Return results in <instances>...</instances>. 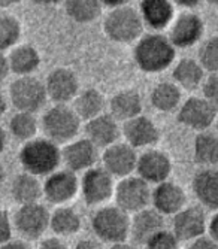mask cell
I'll use <instances>...</instances> for the list:
<instances>
[{
	"mask_svg": "<svg viewBox=\"0 0 218 249\" xmlns=\"http://www.w3.org/2000/svg\"><path fill=\"white\" fill-rule=\"evenodd\" d=\"M177 48L173 47L167 35L162 32H151L142 35L133 47V60L138 69L144 73L154 75L164 72L173 64Z\"/></svg>",
	"mask_w": 218,
	"mask_h": 249,
	"instance_id": "1",
	"label": "cell"
},
{
	"mask_svg": "<svg viewBox=\"0 0 218 249\" xmlns=\"http://www.w3.org/2000/svg\"><path fill=\"white\" fill-rule=\"evenodd\" d=\"M18 161L24 172L35 176H48L61 166V148L48 138H36L24 142L18 152Z\"/></svg>",
	"mask_w": 218,
	"mask_h": 249,
	"instance_id": "2",
	"label": "cell"
},
{
	"mask_svg": "<svg viewBox=\"0 0 218 249\" xmlns=\"http://www.w3.org/2000/svg\"><path fill=\"white\" fill-rule=\"evenodd\" d=\"M82 128V121L72 105L54 103L40 118V130L43 136L58 145H66L76 139Z\"/></svg>",
	"mask_w": 218,
	"mask_h": 249,
	"instance_id": "3",
	"label": "cell"
},
{
	"mask_svg": "<svg viewBox=\"0 0 218 249\" xmlns=\"http://www.w3.org/2000/svg\"><path fill=\"white\" fill-rule=\"evenodd\" d=\"M144 29L145 24L139 11L130 5L109 9L102 24L105 36L121 45L135 43L144 35Z\"/></svg>",
	"mask_w": 218,
	"mask_h": 249,
	"instance_id": "4",
	"label": "cell"
},
{
	"mask_svg": "<svg viewBox=\"0 0 218 249\" xmlns=\"http://www.w3.org/2000/svg\"><path fill=\"white\" fill-rule=\"evenodd\" d=\"M130 215L114 206H102L91 216V230L94 236L105 243H118L130 237Z\"/></svg>",
	"mask_w": 218,
	"mask_h": 249,
	"instance_id": "5",
	"label": "cell"
},
{
	"mask_svg": "<svg viewBox=\"0 0 218 249\" xmlns=\"http://www.w3.org/2000/svg\"><path fill=\"white\" fill-rule=\"evenodd\" d=\"M8 99L15 110L36 114L48 100L45 82H42L35 75L17 76L9 85Z\"/></svg>",
	"mask_w": 218,
	"mask_h": 249,
	"instance_id": "6",
	"label": "cell"
},
{
	"mask_svg": "<svg viewBox=\"0 0 218 249\" xmlns=\"http://www.w3.org/2000/svg\"><path fill=\"white\" fill-rule=\"evenodd\" d=\"M115 178L102 166H94L82 173L79 193L87 206H102L114 197Z\"/></svg>",
	"mask_w": 218,
	"mask_h": 249,
	"instance_id": "7",
	"label": "cell"
},
{
	"mask_svg": "<svg viewBox=\"0 0 218 249\" xmlns=\"http://www.w3.org/2000/svg\"><path fill=\"white\" fill-rule=\"evenodd\" d=\"M151 185L138 175L121 178L115 185L114 193L115 205L128 215H133L148 208L151 205Z\"/></svg>",
	"mask_w": 218,
	"mask_h": 249,
	"instance_id": "8",
	"label": "cell"
},
{
	"mask_svg": "<svg viewBox=\"0 0 218 249\" xmlns=\"http://www.w3.org/2000/svg\"><path fill=\"white\" fill-rule=\"evenodd\" d=\"M217 115L218 106L203 96H191L185 99L177 110L178 123L198 133L209 130L215 124Z\"/></svg>",
	"mask_w": 218,
	"mask_h": 249,
	"instance_id": "9",
	"label": "cell"
},
{
	"mask_svg": "<svg viewBox=\"0 0 218 249\" xmlns=\"http://www.w3.org/2000/svg\"><path fill=\"white\" fill-rule=\"evenodd\" d=\"M51 213L40 203L21 205L14 213L12 222L18 234L26 240H37L50 229Z\"/></svg>",
	"mask_w": 218,
	"mask_h": 249,
	"instance_id": "10",
	"label": "cell"
},
{
	"mask_svg": "<svg viewBox=\"0 0 218 249\" xmlns=\"http://www.w3.org/2000/svg\"><path fill=\"white\" fill-rule=\"evenodd\" d=\"M43 198L54 206H64L79 193L78 173L63 167L57 169L43 180Z\"/></svg>",
	"mask_w": 218,
	"mask_h": 249,
	"instance_id": "11",
	"label": "cell"
},
{
	"mask_svg": "<svg viewBox=\"0 0 218 249\" xmlns=\"http://www.w3.org/2000/svg\"><path fill=\"white\" fill-rule=\"evenodd\" d=\"M138 149L124 142H115L102 149V167L106 169L115 179H121L133 175L138 164Z\"/></svg>",
	"mask_w": 218,
	"mask_h": 249,
	"instance_id": "12",
	"label": "cell"
},
{
	"mask_svg": "<svg viewBox=\"0 0 218 249\" xmlns=\"http://www.w3.org/2000/svg\"><path fill=\"white\" fill-rule=\"evenodd\" d=\"M205 33V22L196 12L185 11L173 18L169 26V39L177 50L194 47Z\"/></svg>",
	"mask_w": 218,
	"mask_h": 249,
	"instance_id": "13",
	"label": "cell"
},
{
	"mask_svg": "<svg viewBox=\"0 0 218 249\" xmlns=\"http://www.w3.org/2000/svg\"><path fill=\"white\" fill-rule=\"evenodd\" d=\"M45 88L48 100L63 105H69L71 102H73V99L81 91L78 75L69 67L63 66L55 67L48 73L45 79Z\"/></svg>",
	"mask_w": 218,
	"mask_h": 249,
	"instance_id": "14",
	"label": "cell"
},
{
	"mask_svg": "<svg viewBox=\"0 0 218 249\" xmlns=\"http://www.w3.org/2000/svg\"><path fill=\"white\" fill-rule=\"evenodd\" d=\"M99 160V148L84 136L81 139H73L61 148V164L75 172L84 173L94 167Z\"/></svg>",
	"mask_w": 218,
	"mask_h": 249,
	"instance_id": "15",
	"label": "cell"
},
{
	"mask_svg": "<svg viewBox=\"0 0 218 249\" xmlns=\"http://www.w3.org/2000/svg\"><path fill=\"white\" fill-rule=\"evenodd\" d=\"M172 169L170 157L162 149L148 148L138 157L136 173L149 185H157L167 180L172 175Z\"/></svg>",
	"mask_w": 218,
	"mask_h": 249,
	"instance_id": "16",
	"label": "cell"
},
{
	"mask_svg": "<svg viewBox=\"0 0 218 249\" xmlns=\"http://www.w3.org/2000/svg\"><path fill=\"white\" fill-rule=\"evenodd\" d=\"M208 218L205 208L199 206H185L177 215H173L172 231L180 242H191L205 236L208 231Z\"/></svg>",
	"mask_w": 218,
	"mask_h": 249,
	"instance_id": "17",
	"label": "cell"
},
{
	"mask_svg": "<svg viewBox=\"0 0 218 249\" xmlns=\"http://www.w3.org/2000/svg\"><path fill=\"white\" fill-rule=\"evenodd\" d=\"M121 133L124 141L136 149L152 148L160 141L159 125L146 115H138L123 123Z\"/></svg>",
	"mask_w": 218,
	"mask_h": 249,
	"instance_id": "18",
	"label": "cell"
},
{
	"mask_svg": "<svg viewBox=\"0 0 218 249\" xmlns=\"http://www.w3.org/2000/svg\"><path fill=\"white\" fill-rule=\"evenodd\" d=\"M151 205L162 215L173 216L187 206V194L181 185L167 179L152 190Z\"/></svg>",
	"mask_w": 218,
	"mask_h": 249,
	"instance_id": "19",
	"label": "cell"
},
{
	"mask_svg": "<svg viewBox=\"0 0 218 249\" xmlns=\"http://www.w3.org/2000/svg\"><path fill=\"white\" fill-rule=\"evenodd\" d=\"M85 138L91 141L99 149H105L120 141L123 136L120 121H117L109 112L84 123Z\"/></svg>",
	"mask_w": 218,
	"mask_h": 249,
	"instance_id": "20",
	"label": "cell"
},
{
	"mask_svg": "<svg viewBox=\"0 0 218 249\" xmlns=\"http://www.w3.org/2000/svg\"><path fill=\"white\" fill-rule=\"evenodd\" d=\"M138 11L145 27L151 32H162L167 29L175 18L173 0H141Z\"/></svg>",
	"mask_w": 218,
	"mask_h": 249,
	"instance_id": "21",
	"label": "cell"
},
{
	"mask_svg": "<svg viewBox=\"0 0 218 249\" xmlns=\"http://www.w3.org/2000/svg\"><path fill=\"white\" fill-rule=\"evenodd\" d=\"M191 190L200 206L208 211H218V167H202L194 175Z\"/></svg>",
	"mask_w": 218,
	"mask_h": 249,
	"instance_id": "22",
	"label": "cell"
},
{
	"mask_svg": "<svg viewBox=\"0 0 218 249\" xmlns=\"http://www.w3.org/2000/svg\"><path fill=\"white\" fill-rule=\"evenodd\" d=\"M162 230H164V215L149 206L133 213L130 221V237L138 245H145Z\"/></svg>",
	"mask_w": 218,
	"mask_h": 249,
	"instance_id": "23",
	"label": "cell"
},
{
	"mask_svg": "<svg viewBox=\"0 0 218 249\" xmlns=\"http://www.w3.org/2000/svg\"><path fill=\"white\" fill-rule=\"evenodd\" d=\"M109 114L117 121L126 123L138 115L144 110V100L139 91L133 88H124L117 91L111 99L108 100Z\"/></svg>",
	"mask_w": 218,
	"mask_h": 249,
	"instance_id": "24",
	"label": "cell"
},
{
	"mask_svg": "<svg viewBox=\"0 0 218 249\" xmlns=\"http://www.w3.org/2000/svg\"><path fill=\"white\" fill-rule=\"evenodd\" d=\"M9 69L15 76L33 75L40 66V53L30 43H18L17 47L9 50L8 54Z\"/></svg>",
	"mask_w": 218,
	"mask_h": 249,
	"instance_id": "25",
	"label": "cell"
},
{
	"mask_svg": "<svg viewBox=\"0 0 218 249\" xmlns=\"http://www.w3.org/2000/svg\"><path fill=\"white\" fill-rule=\"evenodd\" d=\"M72 107L75 109L81 121L87 123L105 114L108 107V100L100 89L90 87V88L81 89L72 102Z\"/></svg>",
	"mask_w": 218,
	"mask_h": 249,
	"instance_id": "26",
	"label": "cell"
},
{
	"mask_svg": "<svg viewBox=\"0 0 218 249\" xmlns=\"http://www.w3.org/2000/svg\"><path fill=\"white\" fill-rule=\"evenodd\" d=\"M11 197L19 206L37 203L43 197V185L37 176L21 172L14 176L11 182Z\"/></svg>",
	"mask_w": 218,
	"mask_h": 249,
	"instance_id": "27",
	"label": "cell"
},
{
	"mask_svg": "<svg viewBox=\"0 0 218 249\" xmlns=\"http://www.w3.org/2000/svg\"><path fill=\"white\" fill-rule=\"evenodd\" d=\"M205 69L199 60L194 58H181L175 63L172 69V79L181 89L185 91H194L199 87H202L205 81Z\"/></svg>",
	"mask_w": 218,
	"mask_h": 249,
	"instance_id": "28",
	"label": "cell"
},
{
	"mask_svg": "<svg viewBox=\"0 0 218 249\" xmlns=\"http://www.w3.org/2000/svg\"><path fill=\"white\" fill-rule=\"evenodd\" d=\"M149 103L162 114H170L182 103V89L175 82H160L149 93Z\"/></svg>",
	"mask_w": 218,
	"mask_h": 249,
	"instance_id": "29",
	"label": "cell"
},
{
	"mask_svg": "<svg viewBox=\"0 0 218 249\" xmlns=\"http://www.w3.org/2000/svg\"><path fill=\"white\" fill-rule=\"evenodd\" d=\"M194 163L200 167H214L218 164V133L205 130L196 134L193 142Z\"/></svg>",
	"mask_w": 218,
	"mask_h": 249,
	"instance_id": "30",
	"label": "cell"
},
{
	"mask_svg": "<svg viewBox=\"0 0 218 249\" xmlns=\"http://www.w3.org/2000/svg\"><path fill=\"white\" fill-rule=\"evenodd\" d=\"M82 227V219L76 209L64 205L57 206V209L51 213L50 229L58 237H71L79 233Z\"/></svg>",
	"mask_w": 218,
	"mask_h": 249,
	"instance_id": "31",
	"label": "cell"
},
{
	"mask_svg": "<svg viewBox=\"0 0 218 249\" xmlns=\"http://www.w3.org/2000/svg\"><path fill=\"white\" fill-rule=\"evenodd\" d=\"M64 12L76 24L94 22L103 11L102 0H63Z\"/></svg>",
	"mask_w": 218,
	"mask_h": 249,
	"instance_id": "32",
	"label": "cell"
},
{
	"mask_svg": "<svg viewBox=\"0 0 218 249\" xmlns=\"http://www.w3.org/2000/svg\"><path fill=\"white\" fill-rule=\"evenodd\" d=\"M40 130V121L36 118V114L32 112L17 110L8 123V133L21 143L35 139Z\"/></svg>",
	"mask_w": 218,
	"mask_h": 249,
	"instance_id": "33",
	"label": "cell"
},
{
	"mask_svg": "<svg viewBox=\"0 0 218 249\" xmlns=\"http://www.w3.org/2000/svg\"><path fill=\"white\" fill-rule=\"evenodd\" d=\"M23 36L21 21L5 9L0 11V51H9L19 43Z\"/></svg>",
	"mask_w": 218,
	"mask_h": 249,
	"instance_id": "34",
	"label": "cell"
},
{
	"mask_svg": "<svg viewBox=\"0 0 218 249\" xmlns=\"http://www.w3.org/2000/svg\"><path fill=\"white\" fill-rule=\"evenodd\" d=\"M198 60L205 72H218V36H211L200 43Z\"/></svg>",
	"mask_w": 218,
	"mask_h": 249,
	"instance_id": "35",
	"label": "cell"
},
{
	"mask_svg": "<svg viewBox=\"0 0 218 249\" xmlns=\"http://www.w3.org/2000/svg\"><path fill=\"white\" fill-rule=\"evenodd\" d=\"M145 249H180V239L172 230H162L152 236L145 245Z\"/></svg>",
	"mask_w": 218,
	"mask_h": 249,
	"instance_id": "36",
	"label": "cell"
},
{
	"mask_svg": "<svg viewBox=\"0 0 218 249\" xmlns=\"http://www.w3.org/2000/svg\"><path fill=\"white\" fill-rule=\"evenodd\" d=\"M202 93L203 97L218 106V72H212L205 78L202 84Z\"/></svg>",
	"mask_w": 218,
	"mask_h": 249,
	"instance_id": "37",
	"label": "cell"
},
{
	"mask_svg": "<svg viewBox=\"0 0 218 249\" xmlns=\"http://www.w3.org/2000/svg\"><path fill=\"white\" fill-rule=\"evenodd\" d=\"M12 227L14 222L6 211L0 209V246H3L6 242L12 239Z\"/></svg>",
	"mask_w": 218,
	"mask_h": 249,
	"instance_id": "38",
	"label": "cell"
},
{
	"mask_svg": "<svg viewBox=\"0 0 218 249\" xmlns=\"http://www.w3.org/2000/svg\"><path fill=\"white\" fill-rule=\"evenodd\" d=\"M188 243L190 245L187 246V249H218V243L211 236H202Z\"/></svg>",
	"mask_w": 218,
	"mask_h": 249,
	"instance_id": "39",
	"label": "cell"
},
{
	"mask_svg": "<svg viewBox=\"0 0 218 249\" xmlns=\"http://www.w3.org/2000/svg\"><path fill=\"white\" fill-rule=\"evenodd\" d=\"M37 249H71L68 243L64 242L61 237H47L39 243Z\"/></svg>",
	"mask_w": 218,
	"mask_h": 249,
	"instance_id": "40",
	"label": "cell"
},
{
	"mask_svg": "<svg viewBox=\"0 0 218 249\" xmlns=\"http://www.w3.org/2000/svg\"><path fill=\"white\" fill-rule=\"evenodd\" d=\"M73 249H103V245L97 237L96 239H81L76 242Z\"/></svg>",
	"mask_w": 218,
	"mask_h": 249,
	"instance_id": "41",
	"label": "cell"
},
{
	"mask_svg": "<svg viewBox=\"0 0 218 249\" xmlns=\"http://www.w3.org/2000/svg\"><path fill=\"white\" fill-rule=\"evenodd\" d=\"M9 73H11V69H9L8 54H5L3 51H0V85L6 81Z\"/></svg>",
	"mask_w": 218,
	"mask_h": 249,
	"instance_id": "42",
	"label": "cell"
},
{
	"mask_svg": "<svg viewBox=\"0 0 218 249\" xmlns=\"http://www.w3.org/2000/svg\"><path fill=\"white\" fill-rule=\"evenodd\" d=\"M0 249H33L26 239H11L6 242L3 246H0Z\"/></svg>",
	"mask_w": 218,
	"mask_h": 249,
	"instance_id": "43",
	"label": "cell"
},
{
	"mask_svg": "<svg viewBox=\"0 0 218 249\" xmlns=\"http://www.w3.org/2000/svg\"><path fill=\"white\" fill-rule=\"evenodd\" d=\"M208 231H209V236L218 243V211L215 212V215L211 218L208 224Z\"/></svg>",
	"mask_w": 218,
	"mask_h": 249,
	"instance_id": "44",
	"label": "cell"
},
{
	"mask_svg": "<svg viewBox=\"0 0 218 249\" xmlns=\"http://www.w3.org/2000/svg\"><path fill=\"white\" fill-rule=\"evenodd\" d=\"M132 0H102V3L105 8L108 9H114V8H121V6H127L130 5Z\"/></svg>",
	"mask_w": 218,
	"mask_h": 249,
	"instance_id": "45",
	"label": "cell"
},
{
	"mask_svg": "<svg viewBox=\"0 0 218 249\" xmlns=\"http://www.w3.org/2000/svg\"><path fill=\"white\" fill-rule=\"evenodd\" d=\"M8 107H9V99H8V96H5L2 88H0V120L6 115Z\"/></svg>",
	"mask_w": 218,
	"mask_h": 249,
	"instance_id": "46",
	"label": "cell"
},
{
	"mask_svg": "<svg viewBox=\"0 0 218 249\" xmlns=\"http://www.w3.org/2000/svg\"><path fill=\"white\" fill-rule=\"evenodd\" d=\"M173 3L184 8V9H193L202 3V0H173Z\"/></svg>",
	"mask_w": 218,
	"mask_h": 249,
	"instance_id": "47",
	"label": "cell"
},
{
	"mask_svg": "<svg viewBox=\"0 0 218 249\" xmlns=\"http://www.w3.org/2000/svg\"><path fill=\"white\" fill-rule=\"evenodd\" d=\"M8 130L0 124V154H3V151L6 149V145H8Z\"/></svg>",
	"mask_w": 218,
	"mask_h": 249,
	"instance_id": "48",
	"label": "cell"
},
{
	"mask_svg": "<svg viewBox=\"0 0 218 249\" xmlns=\"http://www.w3.org/2000/svg\"><path fill=\"white\" fill-rule=\"evenodd\" d=\"M32 2L37 6L50 8V6H55L58 3H63V0H32Z\"/></svg>",
	"mask_w": 218,
	"mask_h": 249,
	"instance_id": "49",
	"label": "cell"
},
{
	"mask_svg": "<svg viewBox=\"0 0 218 249\" xmlns=\"http://www.w3.org/2000/svg\"><path fill=\"white\" fill-rule=\"evenodd\" d=\"M108 249H136V246H135V245H132V243H128L127 240H124V242L112 243V245L109 246Z\"/></svg>",
	"mask_w": 218,
	"mask_h": 249,
	"instance_id": "50",
	"label": "cell"
},
{
	"mask_svg": "<svg viewBox=\"0 0 218 249\" xmlns=\"http://www.w3.org/2000/svg\"><path fill=\"white\" fill-rule=\"evenodd\" d=\"M23 0H0V9H9V8H14L17 5H19Z\"/></svg>",
	"mask_w": 218,
	"mask_h": 249,
	"instance_id": "51",
	"label": "cell"
},
{
	"mask_svg": "<svg viewBox=\"0 0 218 249\" xmlns=\"http://www.w3.org/2000/svg\"><path fill=\"white\" fill-rule=\"evenodd\" d=\"M5 180H6V169L2 163H0V187L5 184Z\"/></svg>",
	"mask_w": 218,
	"mask_h": 249,
	"instance_id": "52",
	"label": "cell"
},
{
	"mask_svg": "<svg viewBox=\"0 0 218 249\" xmlns=\"http://www.w3.org/2000/svg\"><path fill=\"white\" fill-rule=\"evenodd\" d=\"M206 2H208L211 6H215V8H218V0H206Z\"/></svg>",
	"mask_w": 218,
	"mask_h": 249,
	"instance_id": "53",
	"label": "cell"
},
{
	"mask_svg": "<svg viewBox=\"0 0 218 249\" xmlns=\"http://www.w3.org/2000/svg\"><path fill=\"white\" fill-rule=\"evenodd\" d=\"M214 125H215V131L218 133V115H217V120H215V124Z\"/></svg>",
	"mask_w": 218,
	"mask_h": 249,
	"instance_id": "54",
	"label": "cell"
}]
</instances>
